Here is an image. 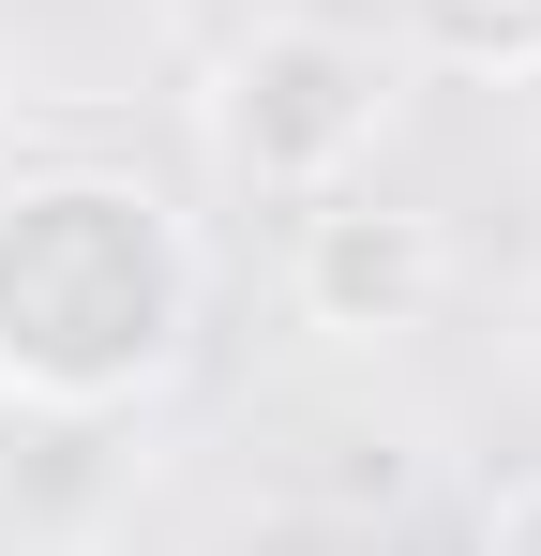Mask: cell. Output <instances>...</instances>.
I'll return each instance as SVG.
<instances>
[{"label":"cell","mask_w":541,"mask_h":556,"mask_svg":"<svg viewBox=\"0 0 541 556\" xmlns=\"http://www.w3.org/2000/svg\"><path fill=\"white\" fill-rule=\"evenodd\" d=\"M196 331V256H180L151 181H15L0 195V391L30 406H121L151 391Z\"/></svg>","instance_id":"obj_1"},{"label":"cell","mask_w":541,"mask_h":556,"mask_svg":"<svg viewBox=\"0 0 541 556\" xmlns=\"http://www.w3.org/2000/svg\"><path fill=\"white\" fill-rule=\"evenodd\" d=\"M527 362H541V301H527Z\"/></svg>","instance_id":"obj_7"},{"label":"cell","mask_w":541,"mask_h":556,"mask_svg":"<svg viewBox=\"0 0 541 556\" xmlns=\"http://www.w3.org/2000/svg\"><path fill=\"white\" fill-rule=\"evenodd\" d=\"M286 286H301V316L316 331H347V346H376V331H422L451 301V226L437 211H406V195H301V226H286Z\"/></svg>","instance_id":"obj_3"},{"label":"cell","mask_w":541,"mask_h":556,"mask_svg":"<svg viewBox=\"0 0 541 556\" xmlns=\"http://www.w3.org/2000/svg\"><path fill=\"white\" fill-rule=\"evenodd\" d=\"M437 61H481V76H541V0H391Z\"/></svg>","instance_id":"obj_4"},{"label":"cell","mask_w":541,"mask_h":556,"mask_svg":"<svg viewBox=\"0 0 541 556\" xmlns=\"http://www.w3.org/2000/svg\"><path fill=\"white\" fill-rule=\"evenodd\" d=\"M391 46L347 30V15H256L241 46H226V91H211V136H226V166L270 195V211H301V195L361 181V151H376V121H391Z\"/></svg>","instance_id":"obj_2"},{"label":"cell","mask_w":541,"mask_h":556,"mask_svg":"<svg viewBox=\"0 0 541 556\" xmlns=\"http://www.w3.org/2000/svg\"><path fill=\"white\" fill-rule=\"evenodd\" d=\"M76 556H151V542H76Z\"/></svg>","instance_id":"obj_6"},{"label":"cell","mask_w":541,"mask_h":556,"mask_svg":"<svg viewBox=\"0 0 541 556\" xmlns=\"http://www.w3.org/2000/svg\"><path fill=\"white\" fill-rule=\"evenodd\" d=\"M481 556H541V466L496 496V511H481Z\"/></svg>","instance_id":"obj_5"}]
</instances>
